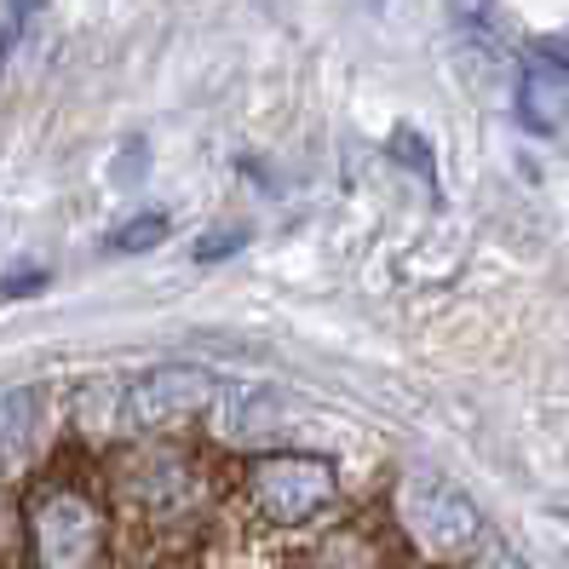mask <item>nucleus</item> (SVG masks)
I'll return each mask as SVG.
<instances>
[{"mask_svg":"<svg viewBox=\"0 0 569 569\" xmlns=\"http://www.w3.org/2000/svg\"><path fill=\"white\" fill-rule=\"evenodd\" d=\"M248 489H253V500H259L264 518H277V523H306L311 512L328 507V495H333V466H328V460H311V455L259 460Z\"/></svg>","mask_w":569,"mask_h":569,"instance_id":"f257e3e1","label":"nucleus"},{"mask_svg":"<svg viewBox=\"0 0 569 569\" xmlns=\"http://www.w3.org/2000/svg\"><path fill=\"white\" fill-rule=\"evenodd\" d=\"M36 541L47 569H92L98 563V518L76 495H47L36 518Z\"/></svg>","mask_w":569,"mask_h":569,"instance_id":"f03ea898","label":"nucleus"},{"mask_svg":"<svg viewBox=\"0 0 569 569\" xmlns=\"http://www.w3.org/2000/svg\"><path fill=\"white\" fill-rule=\"evenodd\" d=\"M403 507H409V512H403L409 529L420 535L431 552H460V547L478 535L472 500H466L460 489H449V483H420V489H409Z\"/></svg>","mask_w":569,"mask_h":569,"instance_id":"7ed1b4c3","label":"nucleus"},{"mask_svg":"<svg viewBox=\"0 0 569 569\" xmlns=\"http://www.w3.org/2000/svg\"><path fill=\"white\" fill-rule=\"evenodd\" d=\"M518 116L535 132H563L569 127V76L535 47L523 58V87H518Z\"/></svg>","mask_w":569,"mask_h":569,"instance_id":"20e7f679","label":"nucleus"},{"mask_svg":"<svg viewBox=\"0 0 569 569\" xmlns=\"http://www.w3.org/2000/svg\"><path fill=\"white\" fill-rule=\"evenodd\" d=\"M29 415H36V397H29V391H7V397H0V460H23L29 455V438H36V420H29Z\"/></svg>","mask_w":569,"mask_h":569,"instance_id":"39448f33","label":"nucleus"},{"mask_svg":"<svg viewBox=\"0 0 569 569\" xmlns=\"http://www.w3.org/2000/svg\"><path fill=\"white\" fill-rule=\"evenodd\" d=\"M449 12L460 18L466 36H478V41L500 36V0H449Z\"/></svg>","mask_w":569,"mask_h":569,"instance_id":"423d86ee","label":"nucleus"},{"mask_svg":"<svg viewBox=\"0 0 569 569\" xmlns=\"http://www.w3.org/2000/svg\"><path fill=\"white\" fill-rule=\"evenodd\" d=\"M161 237H167V219L161 213H144V219H127L116 237H110V248L116 253H139V248H156Z\"/></svg>","mask_w":569,"mask_h":569,"instance_id":"0eeeda50","label":"nucleus"},{"mask_svg":"<svg viewBox=\"0 0 569 569\" xmlns=\"http://www.w3.org/2000/svg\"><path fill=\"white\" fill-rule=\"evenodd\" d=\"M41 288H47L41 264H18V271L0 277V293H7V299H29V293H41Z\"/></svg>","mask_w":569,"mask_h":569,"instance_id":"6e6552de","label":"nucleus"},{"mask_svg":"<svg viewBox=\"0 0 569 569\" xmlns=\"http://www.w3.org/2000/svg\"><path fill=\"white\" fill-rule=\"evenodd\" d=\"M224 248H242V230H219V242H202L196 253H202V259H219Z\"/></svg>","mask_w":569,"mask_h":569,"instance_id":"1a4fd4ad","label":"nucleus"},{"mask_svg":"<svg viewBox=\"0 0 569 569\" xmlns=\"http://www.w3.org/2000/svg\"><path fill=\"white\" fill-rule=\"evenodd\" d=\"M535 47H541V52H547V58L558 63V70L569 76V41H535Z\"/></svg>","mask_w":569,"mask_h":569,"instance_id":"9d476101","label":"nucleus"}]
</instances>
